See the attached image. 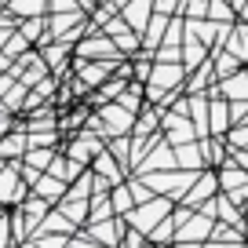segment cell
Listing matches in <instances>:
<instances>
[{
  "instance_id": "6da1fadb",
  "label": "cell",
  "mask_w": 248,
  "mask_h": 248,
  "mask_svg": "<svg viewBox=\"0 0 248 248\" xmlns=\"http://www.w3.org/2000/svg\"><path fill=\"white\" fill-rule=\"evenodd\" d=\"M186 77H190V70H186L183 62H154V77H150V102H161L168 92H183L186 88Z\"/></svg>"
},
{
  "instance_id": "7a4b0ae2",
  "label": "cell",
  "mask_w": 248,
  "mask_h": 248,
  "mask_svg": "<svg viewBox=\"0 0 248 248\" xmlns=\"http://www.w3.org/2000/svg\"><path fill=\"white\" fill-rule=\"evenodd\" d=\"M30 194H33V186L26 183L18 161H0V204H4V208H8V204L18 208Z\"/></svg>"
},
{
  "instance_id": "3957f363",
  "label": "cell",
  "mask_w": 248,
  "mask_h": 248,
  "mask_svg": "<svg viewBox=\"0 0 248 248\" xmlns=\"http://www.w3.org/2000/svg\"><path fill=\"white\" fill-rule=\"evenodd\" d=\"M171 197H164V194H157V197H150V201H142V204H135L132 212H128V226H135V230H142L150 237V233H154V226L161 223L164 216H171Z\"/></svg>"
},
{
  "instance_id": "277c9868",
  "label": "cell",
  "mask_w": 248,
  "mask_h": 248,
  "mask_svg": "<svg viewBox=\"0 0 248 248\" xmlns=\"http://www.w3.org/2000/svg\"><path fill=\"white\" fill-rule=\"evenodd\" d=\"M161 132H164V139L171 142V146H183V142H194V139H201L197 135V124H194V117L190 113H164L161 117Z\"/></svg>"
},
{
  "instance_id": "5b68a950",
  "label": "cell",
  "mask_w": 248,
  "mask_h": 248,
  "mask_svg": "<svg viewBox=\"0 0 248 248\" xmlns=\"http://www.w3.org/2000/svg\"><path fill=\"white\" fill-rule=\"evenodd\" d=\"M168 168H179V157H175V146H171L168 139H157L154 146L146 150V157L139 161V175H146V171H168Z\"/></svg>"
},
{
  "instance_id": "8992f818",
  "label": "cell",
  "mask_w": 248,
  "mask_h": 248,
  "mask_svg": "<svg viewBox=\"0 0 248 248\" xmlns=\"http://www.w3.org/2000/svg\"><path fill=\"white\" fill-rule=\"evenodd\" d=\"M73 51H77L80 59H113V62H121V59H124L121 47H117V40L109 37V33H95V37L80 40Z\"/></svg>"
},
{
  "instance_id": "52a82bcc",
  "label": "cell",
  "mask_w": 248,
  "mask_h": 248,
  "mask_svg": "<svg viewBox=\"0 0 248 248\" xmlns=\"http://www.w3.org/2000/svg\"><path fill=\"white\" fill-rule=\"evenodd\" d=\"M88 233H92L95 241H102V245H109V248H121L124 233H128V219L109 216V219H99V223H88Z\"/></svg>"
},
{
  "instance_id": "ba28073f",
  "label": "cell",
  "mask_w": 248,
  "mask_h": 248,
  "mask_svg": "<svg viewBox=\"0 0 248 248\" xmlns=\"http://www.w3.org/2000/svg\"><path fill=\"white\" fill-rule=\"evenodd\" d=\"M216 194H219V171H201V175L194 179V186L186 190L183 204L186 208H201V204H208Z\"/></svg>"
},
{
  "instance_id": "9c48e42d",
  "label": "cell",
  "mask_w": 248,
  "mask_h": 248,
  "mask_svg": "<svg viewBox=\"0 0 248 248\" xmlns=\"http://www.w3.org/2000/svg\"><path fill=\"white\" fill-rule=\"evenodd\" d=\"M26 150H30V132H26V124H15L11 132L0 135V161H22Z\"/></svg>"
},
{
  "instance_id": "30bf717a",
  "label": "cell",
  "mask_w": 248,
  "mask_h": 248,
  "mask_svg": "<svg viewBox=\"0 0 248 248\" xmlns=\"http://www.w3.org/2000/svg\"><path fill=\"white\" fill-rule=\"evenodd\" d=\"M154 11H157V0H132V4L121 8V15L128 18V26H132L135 33H142L150 26V18H154Z\"/></svg>"
},
{
  "instance_id": "8fae6325",
  "label": "cell",
  "mask_w": 248,
  "mask_h": 248,
  "mask_svg": "<svg viewBox=\"0 0 248 248\" xmlns=\"http://www.w3.org/2000/svg\"><path fill=\"white\" fill-rule=\"evenodd\" d=\"M92 171H95L99 179H109V183L117 186V183H124V171H128V168H124V164L117 161V154L106 146V150H102V154L92 161Z\"/></svg>"
},
{
  "instance_id": "7c38bea8",
  "label": "cell",
  "mask_w": 248,
  "mask_h": 248,
  "mask_svg": "<svg viewBox=\"0 0 248 248\" xmlns=\"http://www.w3.org/2000/svg\"><path fill=\"white\" fill-rule=\"evenodd\" d=\"M175 157H179V168H186V171H204V164H208V154H204L201 139L175 146Z\"/></svg>"
},
{
  "instance_id": "4fadbf2b",
  "label": "cell",
  "mask_w": 248,
  "mask_h": 248,
  "mask_svg": "<svg viewBox=\"0 0 248 248\" xmlns=\"http://www.w3.org/2000/svg\"><path fill=\"white\" fill-rule=\"evenodd\" d=\"M33 194H40V197H47L51 204H59L62 197L70 194V183H66V179H59V175H51V171H44V175L33 183Z\"/></svg>"
},
{
  "instance_id": "5bb4252c",
  "label": "cell",
  "mask_w": 248,
  "mask_h": 248,
  "mask_svg": "<svg viewBox=\"0 0 248 248\" xmlns=\"http://www.w3.org/2000/svg\"><path fill=\"white\" fill-rule=\"evenodd\" d=\"M230 121H233L230 99L226 95H212V135H226L230 132Z\"/></svg>"
},
{
  "instance_id": "9a60e30c",
  "label": "cell",
  "mask_w": 248,
  "mask_h": 248,
  "mask_svg": "<svg viewBox=\"0 0 248 248\" xmlns=\"http://www.w3.org/2000/svg\"><path fill=\"white\" fill-rule=\"evenodd\" d=\"M37 233H70V237H73V233H77V223H73L62 208H55V212L44 216V223L37 226Z\"/></svg>"
},
{
  "instance_id": "2e32d148",
  "label": "cell",
  "mask_w": 248,
  "mask_h": 248,
  "mask_svg": "<svg viewBox=\"0 0 248 248\" xmlns=\"http://www.w3.org/2000/svg\"><path fill=\"white\" fill-rule=\"evenodd\" d=\"M204 59H208V44L197 40V37H186L183 40V66H186V70H197Z\"/></svg>"
},
{
  "instance_id": "e0dca14e",
  "label": "cell",
  "mask_w": 248,
  "mask_h": 248,
  "mask_svg": "<svg viewBox=\"0 0 248 248\" xmlns=\"http://www.w3.org/2000/svg\"><path fill=\"white\" fill-rule=\"evenodd\" d=\"M219 95H226V99H248V70H237L233 77L219 80Z\"/></svg>"
},
{
  "instance_id": "ac0fdd59",
  "label": "cell",
  "mask_w": 248,
  "mask_h": 248,
  "mask_svg": "<svg viewBox=\"0 0 248 248\" xmlns=\"http://www.w3.org/2000/svg\"><path fill=\"white\" fill-rule=\"evenodd\" d=\"M109 197H113V208H117V216H128V212L135 208V194H132V183H128V179H124V183H117L113 190H109Z\"/></svg>"
},
{
  "instance_id": "d6986e66",
  "label": "cell",
  "mask_w": 248,
  "mask_h": 248,
  "mask_svg": "<svg viewBox=\"0 0 248 248\" xmlns=\"http://www.w3.org/2000/svg\"><path fill=\"white\" fill-rule=\"evenodd\" d=\"M237 66H241V59L230 51V47H216V80L233 77V73H237Z\"/></svg>"
},
{
  "instance_id": "ffe728a7",
  "label": "cell",
  "mask_w": 248,
  "mask_h": 248,
  "mask_svg": "<svg viewBox=\"0 0 248 248\" xmlns=\"http://www.w3.org/2000/svg\"><path fill=\"white\" fill-rule=\"evenodd\" d=\"M47 4L51 0H8V11L18 18H30V15H47Z\"/></svg>"
},
{
  "instance_id": "44dd1931",
  "label": "cell",
  "mask_w": 248,
  "mask_h": 248,
  "mask_svg": "<svg viewBox=\"0 0 248 248\" xmlns=\"http://www.w3.org/2000/svg\"><path fill=\"white\" fill-rule=\"evenodd\" d=\"M22 161L33 164V168H40V171H47V168H51V161H55V150L51 146H30Z\"/></svg>"
},
{
  "instance_id": "7402d4cb",
  "label": "cell",
  "mask_w": 248,
  "mask_h": 248,
  "mask_svg": "<svg viewBox=\"0 0 248 248\" xmlns=\"http://www.w3.org/2000/svg\"><path fill=\"white\" fill-rule=\"evenodd\" d=\"M208 18L233 26V0H208Z\"/></svg>"
},
{
  "instance_id": "603a6c76",
  "label": "cell",
  "mask_w": 248,
  "mask_h": 248,
  "mask_svg": "<svg viewBox=\"0 0 248 248\" xmlns=\"http://www.w3.org/2000/svg\"><path fill=\"white\" fill-rule=\"evenodd\" d=\"M179 233V223H175V216H164L161 223L154 226V233H150V241H154V245H164V241H171Z\"/></svg>"
},
{
  "instance_id": "cb8c5ba5",
  "label": "cell",
  "mask_w": 248,
  "mask_h": 248,
  "mask_svg": "<svg viewBox=\"0 0 248 248\" xmlns=\"http://www.w3.org/2000/svg\"><path fill=\"white\" fill-rule=\"evenodd\" d=\"M179 15L186 18H208V0H183V11Z\"/></svg>"
},
{
  "instance_id": "d4e9b609",
  "label": "cell",
  "mask_w": 248,
  "mask_h": 248,
  "mask_svg": "<svg viewBox=\"0 0 248 248\" xmlns=\"http://www.w3.org/2000/svg\"><path fill=\"white\" fill-rule=\"evenodd\" d=\"M70 248H109V245L95 241L92 233H88V237H84V233H73V237H70Z\"/></svg>"
},
{
  "instance_id": "484cf974",
  "label": "cell",
  "mask_w": 248,
  "mask_h": 248,
  "mask_svg": "<svg viewBox=\"0 0 248 248\" xmlns=\"http://www.w3.org/2000/svg\"><path fill=\"white\" fill-rule=\"evenodd\" d=\"M157 11H161V15H179V11H183V0H157Z\"/></svg>"
},
{
  "instance_id": "4316f807",
  "label": "cell",
  "mask_w": 248,
  "mask_h": 248,
  "mask_svg": "<svg viewBox=\"0 0 248 248\" xmlns=\"http://www.w3.org/2000/svg\"><path fill=\"white\" fill-rule=\"evenodd\" d=\"M47 11H80V0H51Z\"/></svg>"
},
{
  "instance_id": "83f0119b",
  "label": "cell",
  "mask_w": 248,
  "mask_h": 248,
  "mask_svg": "<svg viewBox=\"0 0 248 248\" xmlns=\"http://www.w3.org/2000/svg\"><path fill=\"white\" fill-rule=\"evenodd\" d=\"M245 237H248V201H245Z\"/></svg>"
},
{
  "instance_id": "f1b7e54d",
  "label": "cell",
  "mask_w": 248,
  "mask_h": 248,
  "mask_svg": "<svg viewBox=\"0 0 248 248\" xmlns=\"http://www.w3.org/2000/svg\"><path fill=\"white\" fill-rule=\"evenodd\" d=\"M241 15H245V22H248V0H245V8H241Z\"/></svg>"
},
{
  "instance_id": "f546056e",
  "label": "cell",
  "mask_w": 248,
  "mask_h": 248,
  "mask_svg": "<svg viewBox=\"0 0 248 248\" xmlns=\"http://www.w3.org/2000/svg\"><path fill=\"white\" fill-rule=\"evenodd\" d=\"M150 248H171V245H150Z\"/></svg>"
},
{
  "instance_id": "4dcf8cb0",
  "label": "cell",
  "mask_w": 248,
  "mask_h": 248,
  "mask_svg": "<svg viewBox=\"0 0 248 248\" xmlns=\"http://www.w3.org/2000/svg\"><path fill=\"white\" fill-rule=\"evenodd\" d=\"M0 216H4V204H0Z\"/></svg>"
}]
</instances>
